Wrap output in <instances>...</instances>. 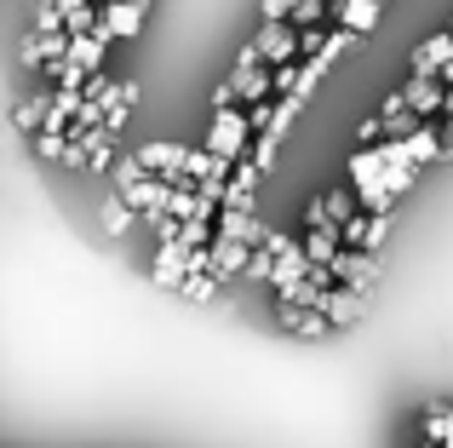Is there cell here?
Segmentation results:
<instances>
[{
  "instance_id": "cell-1",
  "label": "cell",
  "mask_w": 453,
  "mask_h": 448,
  "mask_svg": "<svg viewBox=\"0 0 453 448\" xmlns=\"http://www.w3.org/2000/svg\"><path fill=\"white\" fill-rule=\"evenodd\" d=\"M247 144H253V115L247 110H212V127H207V156H219V161H242L247 156Z\"/></svg>"
},
{
  "instance_id": "cell-2",
  "label": "cell",
  "mask_w": 453,
  "mask_h": 448,
  "mask_svg": "<svg viewBox=\"0 0 453 448\" xmlns=\"http://www.w3.org/2000/svg\"><path fill=\"white\" fill-rule=\"evenodd\" d=\"M115 196H121V202L133 207L138 219H144V213H161V207H166L173 184H166V179H155V173H144L138 161H127V167L115 173Z\"/></svg>"
},
{
  "instance_id": "cell-3",
  "label": "cell",
  "mask_w": 453,
  "mask_h": 448,
  "mask_svg": "<svg viewBox=\"0 0 453 448\" xmlns=\"http://www.w3.org/2000/svg\"><path fill=\"white\" fill-rule=\"evenodd\" d=\"M379 276V253H362V247H339L327 259V282L333 288H350V293H367Z\"/></svg>"
},
{
  "instance_id": "cell-4",
  "label": "cell",
  "mask_w": 453,
  "mask_h": 448,
  "mask_svg": "<svg viewBox=\"0 0 453 448\" xmlns=\"http://www.w3.org/2000/svg\"><path fill=\"white\" fill-rule=\"evenodd\" d=\"M184 156H189V150L184 144H166V138H144V144L133 150L138 167L155 173V179H166V184H184Z\"/></svg>"
},
{
  "instance_id": "cell-5",
  "label": "cell",
  "mask_w": 453,
  "mask_h": 448,
  "mask_svg": "<svg viewBox=\"0 0 453 448\" xmlns=\"http://www.w3.org/2000/svg\"><path fill=\"white\" fill-rule=\"evenodd\" d=\"M253 52L265 58L270 69H276V64H299V29H293L288 18H281V23H265V29L253 35Z\"/></svg>"
},
{
  "instance_id": "cell-6",
  "label": "cell",
  "mask_w": 453,
  "mask_h": 448,
  "mask_svg": "<svg viewBox=\"0 0 453 448\" xmlns=\"http://www.w3.org/2000/svg\"><path fill=\"white\" fill-rule=\"evenodd\" d=\"M144 12H150V0H104L98 6L104 35H110V41H133V35L144 29Z\"/></svg>"
},
{
  "instance_id": "cell-7",
  "label": "cell",
  "mask_w": 453,
  "mask_h": 448,
  "mask_svg": "<svg viewBox=\"0 0 453 448\" xmlns=\"http://www.w3.org/2000/svg\"><path fill=\"white\" fill-rule=\"evenodd\" d=\"M207 253H212V270H207V276L224 288V282L247 276V259H253V247H247V242H230V236H212V247H207Z\"/></svg>"
},
{
  "instance_id": "cell-8",
  "label": "cell",
  "mask_w": 453,
  "mask_h": 448,
  "mask_svg": "<svg viewBox=\"0 0 453 448\" xmlns=\"http://www.w3.org/2000/svg\"><path fill=\"white\" fill-rule=\"evenodd\" d=\"M150 282L155 288H184L189 282V247H178V242H161V253H155V265H150Z\"/></svg>"
},
{
  "instance_id": "cell-9",
  "label": "cell",
  "mask_w": 453,
  "mask_h": 448,
  "mask_svg": "<svg viewBox=\"0 0 453 448\" xmlns=\"http://www.w3.org/2000/svg\"><path fill=\"white\" fill-rule=\"evenodd\" d=\"M402 98H408V115L413 121H431L436 110H442V98H448V87L436 75H413L408 87H402Z\"/></svg>"
},
{
  "instance_id": "cell-10",
  "label": "cell",
  "mask_w": 453,
  "mask_h": 448,
  "mask_svg": "<svg viewBox=\"0 0 453 448\" xmlns=\"http://www.w3.org/2000/svg\"><path fill=\"white\" fill-rule=\"evenodd\" d=\"M321 316H327V328L356 322V316H362V293H350V288H327V293H321Z\"/></svg>"
},
{
  "instance_id": "cell-11",
  "label": "cell",
  "mask_w": 453,
  "mask_h": 448,
  "mask_svg": "<svg viewBox=\"0 0 453 448\" xmlns=\"http://www.w3.org/2000/svg\"><path fill=\"white\" fill-rule=\"evenodd\" d=\"M379 12H385V0H339V29H350V35H373Z\"/></svg>"
},
{
  "instance_id": "cell-12",
  "label": "cell",
  "mask_w": 453,
  "mask_h": 448,
  "mask_svg": "<svg viewBox=\"0 0 453 448\" xmlns=\"http://www.w3.org/2000/svg\"><path fill=\"white\" fill-rule=\"evenodd\" d=\"M299 247H304V259H310V265H327V259L344 247V242H339V224H310Z\"/></svg>"
},
{
  "instance_id": "cell-13",
  "label": "cell",
  "mask_w": 453,
  "mask_h": 448,
  "mask_svg": "<svg viewBox=\"0 0 453 448\" xmlns=\"http://www.w3.org/2000/svg\"><path fill=\"white\" fill-rule=\"evenodd\" d=\"M453 58V35L442 29V35H431V41L413 52V75H442V64Z\"/></svg>"
},
{
  "instance_id": "cell-14",
  "label": "cell",
  "mask_w": 453,
  "mask_h": 448,
  "mask_svg": "<svg viewBox=\"0 0 453 448\" xmlns=\"http://www.w3.org/2000/svg\"><path fill=\"white\" fill-rule=\"evenodd\" d=\"M281 328L316 339V334H327V316H321V311H304V305H281Z\"/></svg>"
},
{
  "instance_id": "cell-15",
  "label": "cell",
  "mask_w": 453,
  "mask_h": 448,
  "mask_svg": "<svg viewBox=\"0 0 453 448\" xmlns=\"http://www.w3.org/2000/svg\"><path fill=\"white\" fill-rule=\"evenodd\" d=\"M321 207H327V224H350L356 213H362L356 190H327V196H321Z\"/></svg>"
},
{
  "instance_id": "cell-16",
  "label": "cell",
  "mask_w": 453,
  "mask_h": 448,
  "mask_svg": "<svg viewBox=\"0 0 453 448\" xmlns=\"http://www.w3.org/2000/svg\"><path fill=\"white\" fill-rule=\"evenodd\" d=\"M413 179H419V167H408V161H385V173H379V184H385L390 202H396L402 190H413Z\"/></svg>"
},
{
  "instance_id": "cell-17",
  "label": "cell",
  "mask_w": 453,
  "mask_h": 448,
  "mask_svg": "<svg viewBox=\"0 0 453 448\" xmlns=\"http://www.w3.org/2000/svg\"><path fill=\"white\" fill-rule=\"evenodd\" d=\"M41 121H46V87L29 92V98L18 104V115H12V127H23V133H41Z\"/></svg>"
},
{
  "instance_id": "cell-18",
  "label": "cell",
  "mask_w": 453,
  "mask_h": 448,
  "mask_svg": "<svg viewBox=\"0 0 453 448\" xmlns=\"http://www.w3.org/2000/svg\"><path fill=\"white\" fill-rule=\"evenodd\" d=\"M133 224H138V213L121 202V196H110V202H104V230H110V236H127Z\"/></svg>"
},
{
  "instance_id": "cell-19",
  "label": "cell",
  "mask_w": 453,
  "mask_h": 448,
  "mask_svg": "<svg viewBox=\"0 0 453 448\" xmlns=\"http://www.w3.org/2000/svg\"><path fill=\"white\" fill-rule=\"evenodd\" d=\"M98 23H104V18H98V6H92V0H81L75 12H64V29H69V35H92Z\"/></svg>"
},
{
  "instance_id": "cell-20",
  "label": "cell",
  "mask_w": 453,
  "mask_h": 448,
  "mask_svg": "<svg viewBox=\"0 0 453 448\" xmlns=\"http://www.w3.org/2000/svg\"><path fill=\"white\" fill-rule=\"evenodd\" d=\"M321 6H327V0H299V6H293V29H316V23H321Z\"/></svg>"
},
{
  "instance_id": "cell-21",
  "label": "cell",
  "mask_w": 453,
  "mask_h": 448,
  "mask_svg": "<svg viewBox=\"0 0 453 448\" xmlns=\"http://www.w3.org/2000/svg\"><path fill=\"white\" fill-rule=\"evenodd\" d=\"M178 293H184V299H196V305H207L212 293H219V282H212V276H189V282H184Z\"/></svg>"
},
{
  "instance_id": "cell-22",
  "label": "cell",
  "mask_w": 453,
  "mask_h": 448,
  "mask_svg": "<svg viewBox=\"0 0 453 448\" xmlns=\"http://www.w3.org/2000/svg\"><path fill=\"white\" fill-rule=\"evenodd\" d=\"M52 29H64V12H58V0H46V6L35 12V35H52Z\"/></svg>"
},
{
  "instance_id": "cell-23",
  "label": "cell",
  "mask_w": 453,
  "mask_h": 448,
  "mask_svg": "<svg viewBox=\"0 0 453 448\" xmlns=\"http://www.w3.org/2000/svg\"><path fill=\"white\" fill-rule=\"evenodd\" d=\"M436 81H442V87H453V58L442 64V75H436Z\"/></svg>"
},
{
  "instance_id": "cell-24",
  "label": "cell",
  "mask_w": 453,
  "mask_h": 448,
  "mask_svg": "<svg viewBox=\"0 0 453 448\" xmlns=\"http://www.w3.org/2000/svg\"><path fill=\"white\" fill-rule=\"evenodd\" d=\"M419 448H442V443H419Z\"/></svg>"
},
{
  "instance_id": "cell-25",
  "label": "cell",
  "mask_w": 453,
  "mask_h": 448,
  "mask_svg": "<svg viewBox=\"0 0 453 448\" xmlns=\"http://www.w3.org/2000/svg\"><path fill=\"white\" fill-rule=\"evenodd\" d=\"M442 448H453V437H448V443H442Z\"/></svg>"
},
{
  "instance_id": "cell-26",
  "label": "cell",
  "mask_w": 453,
  "mask_h": 448,
  "mask_svg": "<svg viewBox=\"0 0 453 448\" xmlns=\"http://www.w3.org/2000/svg\"><path fill=\"white\" fill-rule=\"evenodd\" d=\"M448 35H453V23H448Z\"/></svg>"
}]
</instances>
